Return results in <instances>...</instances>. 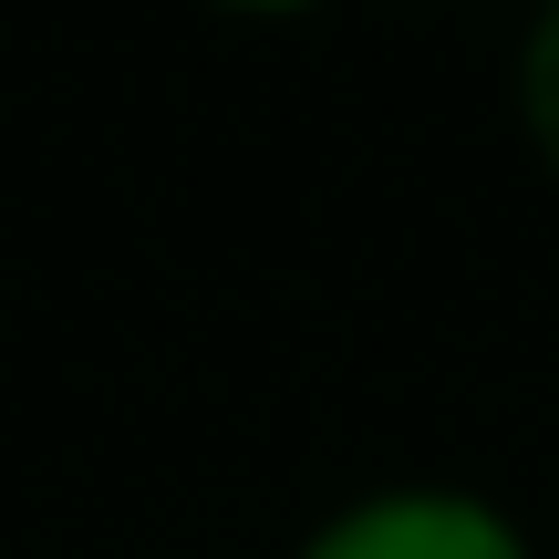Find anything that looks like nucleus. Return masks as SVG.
Returning <instances> with one entry per match:
<instances>
[{
	"label": "nucleus",
	"mask_w": 559,
	"mask_h": 559,
	"mask_svg": "<svg viewBox=\"0 0 559 559\" xmlns=\"http://www.w3.org/2000/svg\"><path fill=\"white\" fill-rule=\"evenodd\" d=\"M290 559H539L528 519L466 477H383L362 498L321 508Z\"/></svg>",
	"instance_id": "obj_1"
},
{
	"label": "nucleus",
	"mask_w": 559,
	"mask_h": 559,
	"mask_svg": "<svg viewBox=\"0 0 559 559\" xmlns=\"http://www.w3.org/2000/svg\"><path fill=\"white\" fill-rule=\"evenodd\" d=\"M508 115H519V145L539 156V177L559 187V0H528L519 52H508Z\"/></svg>",
	"instance_id": "obj_2"
},
{
	"label": "nucleus",
	"mask_w": 559,
	"mask_h": 559,
	"mask_svg": "<svg viewBox=\"0 0 559 559\" xmlns=\"http://www.w3.org/2000/svg\"><path fill=\"white\" fill-rule=\"evenodd\" d=\"M207 11H239V21H300V11H332V0H207Z\"/></svg>",
	"instance_id": "obj_3"
}]
</instances>
